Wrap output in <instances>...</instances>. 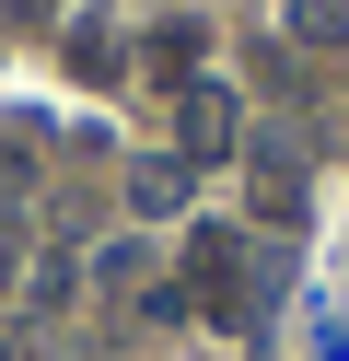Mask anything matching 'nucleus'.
Segmentation results:
<instances>
[{
  "label": "nucleus",
  "instance_id": "1",
  "mask_svg": "<svg viewBox=\"0 0 349 361\" xmlns=\"http://www.w3.org/2000/svg\"><path fill=\"white\" fill-rule=\"evenodd\" d=\"M175 105H186V117H175V128H186V164H221V152L245 140V117H233V94H221V82H186Z\"/></svg>",
  "mask_w": 349,
  "mask_h": 361
},
{
  "label": "nucleus",
  "instance_id": "2",
  "mask_svg": "<svg viewBox=\"0 0 349 361\" xmlns=\"http://www.w3.org/2000/svg\"><path fill=\"white\" fill-rule=\"evenodd\" d=\"M256 210H268V221L302 210V152L291 140H256Z\"/></svg>",
  "mask_w": 349,
  "mask_h": 361
},
{
  "label": "nucleus",
  "instance_id": "3",
  "mask_svg": "<svg viewBox=\"0 0 349 361\" xmlns=\"http://www.w3.org/2000/svg\"><path fill=\"white\" fill-rule=\"evenodd\" d=\"M23 291H35V314H59L70 291H82V257H70V245H47V257L23 268Z\"/></svg>",
  "mask_w": 349,
  "mask_h": 361
},
{
  "label": "nucleus",
  "instance_id": "4",
  "mask_svg": "<svg viewBox=\"0 0 349 361\" xmlns=\"http://www.w3.org/2000/svg\"><path fill=\"white\" fill-rule=\"evenodd\" d=\"M128 198H140V221H175V210H186V164H140Z\"/></svg>",
  "mask_w": 349,
  "mask_h": 361
},
{
  "label": "nucleus",
  "instance_id": "5",
  "mask_svg": "<svg viewBox=\"0 0 349 361\" xmlns=\"http://www.w3.org/2000/svg\"><path fill=\"white\" fill-rule=\"evenodd\" d=\"M70 71H82V82H116V24L82 12V24H70Z\"/></svg>",
  "mask_w": 349,
  "mask_h": 361
},
{
  "label": "nucleus",
  "instance_id": "6",
  "mask_svg": "<svg viewBox=\"0 0 349 361\" xmlns=\"http://www.w3.org/2000/svg\"><path fill=\"white\" fill-rule=\"evenodd\" d=\"M152 71H163V82L198 71V24H163V35H152Z\"/></svg>",
  "mask_w": 349,
  "mask_h": 361
},
{
  "label": "nucleus",
  "instance_id": "7",
  "mask_svg": "<svg viewBox=\"0 0 349 361\" xmlns=\"http://www.w3.org/2000/svg\"><path fill=\"white\" fill-rule=\"evenodd\" d=\"M279 12H291L302 35H349V0H279Z\"/></svg>",
  "mask_w": 349,
  "mask_h": 361
},
{
  "label": "nucleus",
  "instance_id": "8",
  "mask_svg": "<svg viewBox=\"0 0 349 361\" xmlns=\"http://www.w3.org/2000/svg\"><path fill=\"white\" fill-rule=\"evenodd\" d=\"M0 361H12V338H0Z\"/></svg>",
  "mask_w": 349,
  "mask_h": 361
},
{
  "label": "nucleus",
  "instance_id": "9",
  "mask_svg": "<svg viewBox=\"0 0 349 361\" xmlns=\"http://www.w3.org/2000/svg\"><path fill=\"white\" fill-rule=\"evenodd\" d=\"M0 268H12V245H0Z\"/></svg>",
  "mask_w": 349,
  "mask_h": 361
}]
</instances>
